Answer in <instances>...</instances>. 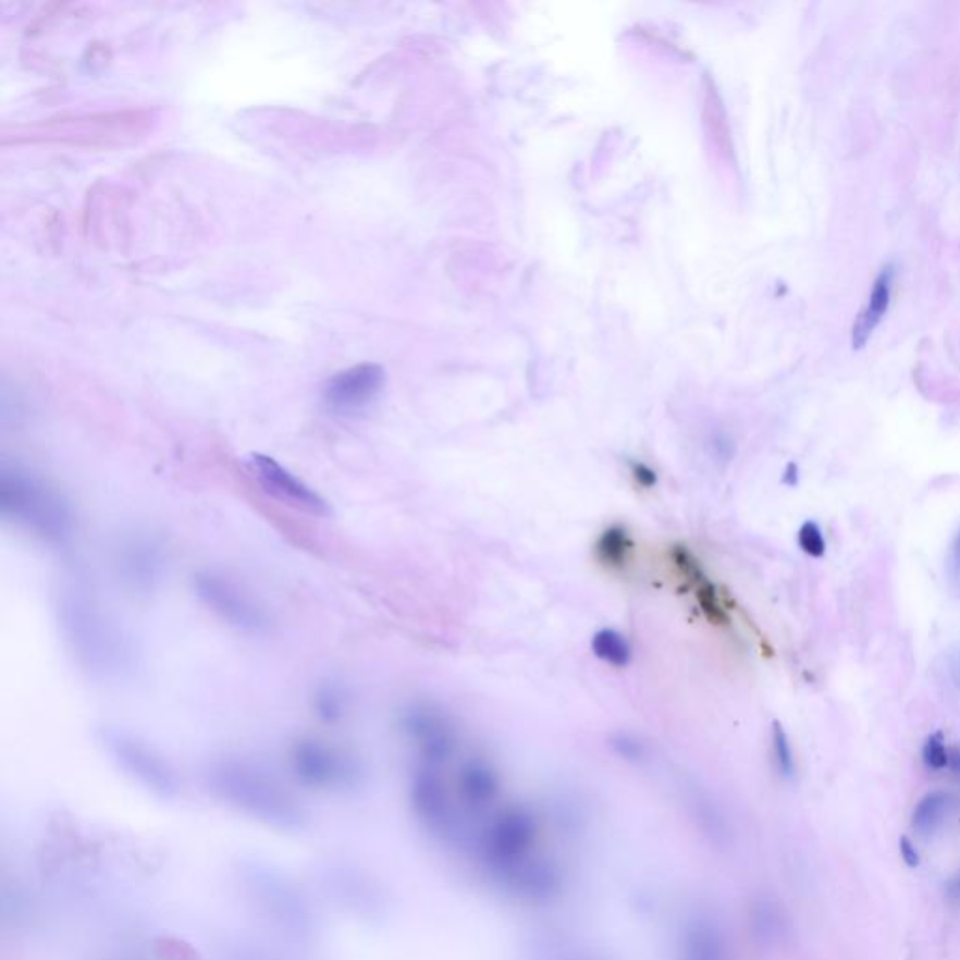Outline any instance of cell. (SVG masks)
<instances>
[{"label":"cell","mask_w":960,"mask_h":960,"mask_svg":"<svg viewBox=\"0 0 960 960\" xmlns=\"http://www.w3.org/2000/svg\"><path fill=\"white\" fill-rule=\"evenodd\" d=\"M347 694L334 681L319 684L311 694V710L323 723H339L347 713Z\"/></svg>","instance_id":"obj_21"},{"label":"cell","mask_w":960,"mask_h":960,"mask_svg":"<svg viewBox=\"0 0 960 960\" xmlns=\"http://www.w3.org/2000/svg\"><path fill=\"white\" fill-rule=\"evenodd\" d=\"M246 469L258 482L264 494L284 503L287 507L303 510L311 516H331V503L319 494L316 488L293 473L292 469L282 466L276 458L267 454L254 453L246 458Z\"/></svg>","instance_id":"obj_9"},{"label":"cell","mask_w":960,"mask_h":960,"mask_svg":"<svg viewBox=\"0 0 960 960\" xmlns=\"http://www.w3.org/2000/svg\"><path fill=\"white\" fill-rule=\"evenodd\" d=\"M593 655L614 668H627L632 663V645L627 636L616 629L596 630L591 638Z\"/></svg>","instance_id":"obj_20"},{"label":"cell","mask_w":960,"mask_h":960,"mask_svg":"<svg viewBox=\"0 0 960 960\" xmlns=\"http://www.w3.org/2000/svg\"><path fill=\"white\" fill-rule=\"evenodd\" d=\"M635 554V541L629 529L619 524L604 529L595 542L596 562L610 570H621L629 565Z\"/></svg>","instance_id":"obj_18"},{"label":"cell","mask_w":960,"mask_h":960,"mask_svg":"<svg viewBox=\"0 0 960 960\" xmlns=\"http://www.w3.org/2000/svg\"><path fill=\"white\" fill-rule=\"evenodd\" d=\"M772 747L778 773L785 778H793V775H796V758H793V751H791L790 738L786 734L785 726L777 723V721L772 726Z\"/></svg>","instance_id":"obj_22"},{"label":"cell","mask_w":960,"mask_h":960,"mask_svg":"<svg viewBox=\"0 0 960 960\" xmlns=\"http://www.w3.org/2000/svg\"><path fill=\"white\" fill-rule=\"evenodd\" d=\"M893 285H895V267L887 264V267L882 269L878 278H876V282H874L873 292H871V297H869V305H866L865 310L859 313L858 321L853 325V349L865 347L866 342L873 336V332L876 331V327L882 323V319H884L887 310H889V305H891Z\"/></svg>","instance_id":"obj_15"},{"label":"cell","mask_w":960,"mask_h":960,"mask_svg":"<svg viewBox=\"0 0 960 960\" xmlns=\"http://www.w3.org/2000/svg\"><path fill=\"white\" fill-rule=\"evenodd\" d=\"M385 386V372L378 365H359L332 376L323 389V402L332 413L353 415L370 406Z\"/></svg>","instance_id":"obj_12"},{"label":"cell","mask_w":960,"mask_h":960,"mask_svg":"<svg viewBox=\"0 0 960 960\" xmlns=\"http://www.w3.org/2000/svg\"><path fill=\"white\" fill-rule=\"evenodd\" d=\"M413 811L428 832L441 839H454L458 835L456 811L448 796L440 767L419 764L415 767L409 785Z\"/></svg>","instance_id":"obj_11"},{"label":"cell","mask_w":960,"mask_h":960,"mask_svg":"<svg viewBox=\"0 0 960 960\" xmlns=\"http://www.w3.org/2000/svg\"><path fill=\"white\" fill-rule=\"evenodd\" d=\"M57 627L75 666L95 681H115L134 666V645L93 591L62 583L54 601Z\"/></svg>","instance_id":"obj_1"},{"label":"cell","mask_w":960,"mask_h":960,"mask_svg":"<svg viewBox=\"0 0 960 960\" xmlns=\"http://www.w3.org/2000/svg\"><path fill=\"white\" fill-rule=\"evenodd\" d=\"M98 743L126 777L155 793L156 798H175L181 790L179 775L170 760L134 734L103 726L98 731Z\"/></svg>","instance_id":"obj_4"},{"label":"cell","mask_w":960,"mask_h":960,"mask_svg":"<svg viewBox=\"0 0 960 960\" xmlns=\"http://www.w3.org/2000/svg\"><path fill=\"white\" fill-rule=\"evenodd\" d=\"M783 482H785L786 487H798L799 482V467L798 464H788L785 469V475H783Z\"/></svg>","instance_id":"obj_30"},{"label":"cell","mask_w":960,"mask_h":960,"mask_svg":"<svg viewBox=\"0 0 960 960\" xmlns=\"http://www.w3.org/2000/svg\"><path fill=\"white\" fill-rule=\"evenodd\" d=\"M537 835L539 824L533 812L524 807L503 809L480 833V859L497 876L531 856Z\"/></svg>","instance_id":"obj_6"},{"label":"cell","mask_w":960,"mask_h":960,"mask_svg":"<svg viewBox=\"0 0 960 960\" xmlns=\"http://www.w3.org/2000/svg\"><path fill=\"white\" fill-rule=\"evenodd\" d=\"M798 544L799 549L811 557H824L825 549H827L822 529L816 521L812 520L803 521V526L799 528Z\"/></svg>","instance_id":"obj_25"},{"label":"cell","mask_w":960,"mask_h":960,"mask_svg":"<svg viewBox=\"0 0 960 960\" xmlns=\"http://www.w3.org/2000/svg\"><path fill=\"white\" fill-rule=\"evenodd\" d=\"M115 565L124 588L134 595L149 596L163 582L168 552L152 534H132L116 550Z\"/></svg>","instance_id":"obj_10"},{"label":"cell","mask_w":960,"mask_h":960,"mask_svg":"<svg viewBox=\"0 0 960 960\" xmlns=\"http://www.w3.org/2000/svg\"><path fill=\"white\" fill-rule=\"evenodd\" d=\"M681 960H726L723 933L707 918L690 920L681 933Z\"/></svg>","instance_id":"obj_16"},{"label":"cell","mask_w":960,"mask_h":960,"mask_svg":"<svg viewBox=\"0 0 960 960\" xmlns=\"http://www.w3.org/2000/svg\"><path fill=\"white\" fill-rule=\"evenodd\" d=\"M399 728L415 747L420 764L441 767L454 756L458 747V731L453 718L433 703H409L399 713Z\"/></svg>","instance_id":"obj_8"},{"label":"cell","mask_w":960,"mask_h":960,"mask_svg":"<svg viewBox=\"0 0 960 960\" xmlns=\"http://www.w3.org/2000/svg\"><path fill=\"white\" fill-rule=\"evenodd\" d=\"M955 809V798L947 791H931L912 812V825L923 837L940 832Z\"/></svg>","instance_id":"obj_19"},{"label":"cell","mask_w":960,"mask_h":960,"mask_svg":"<svg viewBox=\"0 0 960 960\" xmlns=\"http://www.w3.org/2000/svg\"><path fill=\"white\" fill-rule=\"evenodd\" d=\"M610 749L614 751L616 756L621 758L625 762H630V764H643L650 756L648 743L629 731H619L616 736H612Z\"/></svg>","instance_id":"obj_23"},{"label":"cell","mask_w":960,"mask_h":960,"mask_svg":"<svg viewBox=\"0 0 960 960\" xmlns=\"http://www.w3.org/2000/svg\"><path fill=\"white\" fill-rule=\"evenodd\" d=\"M899 852L900 859L904 861V865L910 866V869H918L921 865L920 850H918V846L913 845L912 839L907 837V835H902L899 839Z\"/></svg>","instance_id":"obj_27"},{"label":"cell","mask_w":960,"mask_h":960,"mask_svg":"<svg viewBox=\"0 0 960 960\" xmlns=\"http://www.w3.org/2000/svg\"><path fill=\"white\" fill-rule=\"evenodd\" d=\"M947 770H951L955 777L960 780V747H951L949 749V765H947Z\"/></svg>","instance_id":"obj_31"},{"label":"cell","mask_w":960,"mask_h":960,"mask_svg":"<svg viewBox=\"0 0 960 960\" xmlns=\"http://www.w3.org/2000/svg\"><path fill=\"white\" fill-rule=\"evenodd\" d=\"M290 765L298 783L313 790H347L362 777L355 758L319 739H298L290 751Z\"/></svg>","instance_id":"obj_7"},{"label":"cell","mask_w":960,"mask_h":960,"mask_svg":"<svg viewBox=\"0 0 960 960\" xmlns=\"http://www.w3.org/2000/svg\"><path fill=\"white\" fill-rule=\"evenodd\" d=\"M669 555H672L674 567L679 570V575L684 576L685 580L690 583L692 591H694L698 606L702 610L705 619L713 623V625L726 627L730 623L728 612L724 610L715 583L711 582L710 576L703 573L702 565L698 562L697 555L692 554L687 546H681V544L674 546Z\"/></svg>","instance_id":"obj_13"},{"label":"cell","mask_w":960,"mask_h":960,"mask_svg":"<svg viewBox=\"0 0 960 960\" xmlns=\"http://www.w3.org/2000/svg\"><path fill=\"white\" fill-rule=\"evenodd\" d=\"M192 591L212 616L237 632L261 636L271 630V617L267 610L243 586L220 570H196L192 576Z\"/></svg>","instance_id":"obj_5"},{"label":"cell","mask_w":960,"mask_h":960,"mask_svg":"<svg viewBox=\"0 0 960 960\" xmlns=\"http://www.w3.org/2000/svg\"><path fill=\"white\" fill-rule=\"evenodd\" d=\"M751 931L760 946L777 947L785 944L790 934V920L785 908L772 897L754 900L751 908Z\"/></svg>","instance_id":"obj_17"},{"label":"cell","mask_w":960,"mask_h":960,"mask_svg":"<svg viewBox=\"0 0 960 960\" xmlns=\"http://www.w3.org/2000/svg\"><path fill=\"white\" fill-rule=\"evenodd\" d=\"M205 783L214 798L261 824L293 832L305 825L303 807L276 778L243 758L212 760L205 770Z\"/></svg>","instance_id":"obj_2"},{"label":"cell","mask_w":960,"mask_h":960,"mask_svg":"<svg viewBox=\"0 0 960 960\" xmlns=\"http://www.w3.org/2000/svg\"><path fill=\"white\" fill-rule=\"evenodd\" d=\"M946 899L955 904V907H960V871L955 874L953 878L949 879L946 884Z\"/></svg>","instance_id":"obj_28"},{"label":"cell","mask_w":960,"mask_h":960,"mask_svg":"<svg viewBox=\"0 0 960 960\" xmlns=\"http://www.w3.org/2000/svg\"><path fill=\"white\" fill-rule=\"evenodd\" d=\"M921 758L926 770L931 772H944L949 765V749L946 747V739L941 731H934L923 743L921 749Z\"/></svg>","instance_id":"obj_24"},{"label":"cell","mask_w":960,"mask_h":960,"mask_svg":"<svg viewBox=\"0 0 960 960\" xmlns=\"http://www.w3.org/2000/svg\"><path fill=\"white\" fill-rule=\"evenodd\" d=\"M0 516L49 546H64L74 537L70 501L59 488L25 467H0Z\"/></svg>","instance_id":"obj_3"},{"label":"cell","mask_w":960,"mask_h":960,"mask_svg":"<svg viewBox=\"0 0 960 960\" xmlns=\"http://www.w3.org/2000/svg\"><path fill=\"white\" fill-rule=\"evenodd\" d=\"M629 473L636 484L642 487L643 490H651V488H655L659 484V473H656L655 467H651L645 461L630 460Z\"/></svg>","instance_id":"obj_26"},{"label":"cell","mask_w":960,"mask_h":960,"mask_svg":"<svg viewBox=\"0 0 960 960\" xmlns=\"http://www.w3.org/2000/svg\"><path fill=\"white\" fill-rule=\"evenodd\" d=\"M951 570H953L955 580L960 582V529L955 537L953 549H951Z\"/></svg>","instance_id":"obj_29"},{"label":"cell","mask_w":960,"mask_h":960,"mask_svg":"<svg viewBox=\"0 0 960 960\" xmlns=\"http://www.w3.org/2000/svg\"><path fill=\"white\" fill-rule=\"evenodd\" d=\"M500 775L494 765L482 758H469L460 765V772L456 777V791L460 796L464 805L469 809H484L492 805L500 796Z\"/></svg>","instance_id":"obj_14"}]
</instances>
